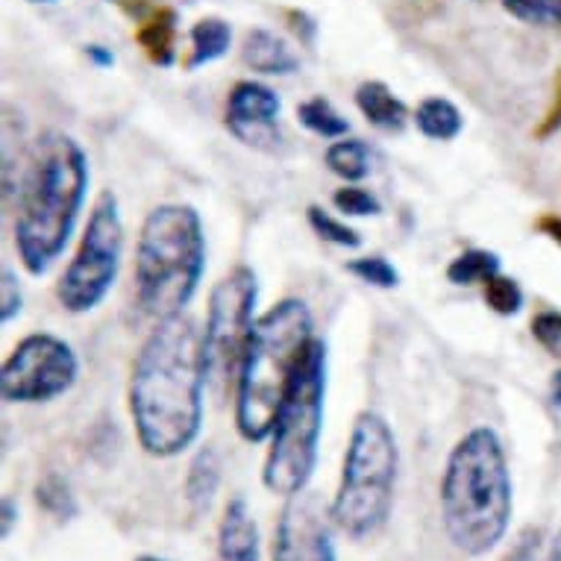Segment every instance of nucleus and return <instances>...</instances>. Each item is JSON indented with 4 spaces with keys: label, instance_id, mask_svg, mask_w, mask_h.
Segmentation results:
<instances>
[{
    "label": "nucleus",
    "instance_id": "f3484780",
    "mask_svg": "<svg viewBox=\"0 0 561 561\" xmlns=\"http://www.w3.org/2000/svg\"><path fill=\"white\" fill-rule=\"evenodd\" d=\"M323 162L330 168L332 174L341 176L344 183H362L365 176H370L374 171V150H370L368 141L362 138H335L327 153H323Z\"/></svg>",
    "mask_w": 561,
    "mask_h": 561
},
{
    "label": "nucleus",
    "instance_id": "f704fd0d",
    "mask_svg": "<svg viewBox=\"0 0 561 561\" xmlns=\"http://www.w3.org/2000/svg\"><path fill=\"white\" fill-rule=\"evenodd\" d=\"M552 561H561V533L556 535V543H552Z\"/></svg>",
    "mask_w": 561,
    "mask_h": 561
},
{
    "label": "nucleus",
    "instance_id": "2f4dec72",
    "mask_svg": "<svg viewBox=\"0 0 561 561\" xmlns=\"http://www.w3.org/2000/svg\"><path fill=\"white\" fill-rule=\"evenodd\" d=\"M85 56H89L98 68H110V65H115V54L106 50L103 45H89L85 47Z\"/></svg>",
    "mask_w": 561,
    "mask_h": 561
},
{
    "label": "nucleus",
    "instance_id": "0eeeda50",
    "mask_svg": "<svg viewBox=\"0 0 561 561\" xmlns=\"http://www.w3.org/2000/svg\"><path fill=\"white\" fill-rule=\"evenodd\" d=\"M397 470H400V450L391 424L379 412L356 414L344 453L339 491L330 506L335 529L356 541L377 535L391 517Z\"/></svg>",
    "mask_w": 561,
    "mask_h": 561
},
{
    "label": "nucleus",
    "instance_id": "7c9ffc66",
    "mask_svg": "<svg viewBox=\"0 0 561 561\" xmlns=\"http://www.w3.org/2000/svg\"><path fill=\"white\" fill-rule=\"evenodd\" d=\"M506 561H538V533H526Z\"/></svg>",
    "mask_w": 561,
    "mask_h": 561
},
{
    "label": "nucleus",
    "instance_id": "72a5a7b5",
    "mask_svg": "<svg viewBox=\"0 0 561 561\" xmlns=\"http://www.w3.org/2000/svg\"><path fill=\"white\" fill-rule=\"evenodd\" d=\"M552 400H556V403H561V370L556 374V379H552Z\"/></svg>",
    "mask_w": 561,
    "mask_h": 561
},
{
    "label": "nucleus",
    "instance_id": "c9c22d12",
    "mask_svg": "<svg viewBox=\"0 0 561 561\" xmlns=\"http://www.w3.org/2000/svg\"><path fill=\"white\" fill-rule=\"evenodd\" d=\"M136 561H168V559H159V556H138Z\"/></svg>",
    "mask_w": 561,
    "mask_h": 561
},
{
    "label": "nucleus",
    "instance_id": "e433bc0d",
    "mask_svg": "<svg viewBox=\"0 0 561 561\" xmlns=\"http://www.w3.org/2000/svg\"><path fill=\"white\" fill-rule=\"evenodd\" d=\"M30 3H56V0H30Z\"/></svg>",
    "mask_w": 561,
    "mask_h": 561
},
{
    "label": "nucleus",
    "instance_id": "2eb2a0df",
    "mask_svg": "<svg viewBox=\"0 0 561 561\" xmlns=\"http://www.w3.org/2000/svg\"><path fill=\"white\" fill-rule=\"evenodd\" d=\"M356 106L368 118L370 127L382 129V133H403L405 121H409L405 103L379 80H365L356 89Z\"/></svg>",
    "mask_w": 561,
    "mask_h": 561
},
{
    "label": "nucleus",
    "instance_id": "473e14b6",
    "mask_svg": "<svg viewBox=\"0 0 561 561\" xmlns=\"http://www.w3.org/2000/svg\"><path fill=\"white\" fill-rule=\"evenodd\" d=\"M12 524H15V503L7 497L3 500V538L12 533Z\"/></svg>",
    "mask_w": 561,
    "mask_h": 561
},
{
    "label": "nucleus",
    "instance_id": "423d86ee",
    "mask_svg": "<svg viewBox=\"0 0 561 561\" xmlns=\"http://www.w3.org/2000/svg\"><path fill=\"white\" fill-rule=\"evenodd\" d=\"M327 409V344L314 339L276 409L262 482L276 497L304 494L321 453Z\"/></svg>",
    "mask_w": 561,
    "mask_h": 561
},
{
    "label": "nucleus",
    "instance_id": "39448f33",
    "mask_svg": "<svg viewBox=\"0 0 561 561\" xmlns=\"http://www.w3.org/2000/svg\"><path fill=\"white\" fill-rule=\"evenodd\" d=\"M206 274V232L188 203L150 209L136 248L138 304L157 321L183 314Z\"/></svg>",
    "mask_w": 561,
    "mask_h": 561
},
{
    "label": "nucleus",
    "instance_id": "bb28decb",
    "mask_svg": "<svg viewBox=\"0 0 561 561\" xmlns=\"http://www.w3.org/2000/svg\"><path fill=\"white\" fill-rule=\"evenodd\" d=\"M485 304L497 314H517L524 309V288L512 276H491L485 283Z\"/></svg>",
    "mask_w": 561,
    "mask_h": 561
},
{
    "label": "nucleus",
    "instance_id": "5701e85b",
    "mask_svg": "<svg viewBox=\"0 0 561 561\" xmlns=\"http://www.w3.org/2000/svg\"><path fill=\"white\" fill-rule=\"evenodd\" d=\"M141 45L157 65H162V68L174 65V15L168 12L141 30Z\"/></svg>",
    "mask_w": 561,
    "mask_h": 561
},
{
    "label": "nucleus",
    "instance_id": "9d476101",
    "mask_svg": "<svg viewBox=\"0 0 561 561\" xmlns=\"http://www.w3.org/2000/svg\"><path fill=\"white\" fill-rule=\"evenodd\" d=\"M80 377L75 347L54 332H33L15 344L3 370L0 394L7 403L36 405L68 394Z\"/></svg>",
    "mask_w": 561,
    "mask_h": 561
},
{
    "label": "nucleus",
    "instance_id": "6e6552de",
    "mask_svg": "<svg viewBox=\"0 0 561 561\" xmlns=\"http://www.w3.org/2000/svg\"><path fill=\"white\" fill-rule=\"evenodd\" d=\"M121 259H124V221H121L118 197L103 192L89 215L80 248L56 286V297L65 312H94L118 279Z\"/></svg>",
    "mask_w": 561,
    "mask_h": 561
},
{
    "label": "nucleus",
    "instance_id": "f03ea898",
    "mask_svg": "<svg viewBox=\"0 0 561 561\" xmlns=\"http://www.w3.org/2000/svg\"><path fill=\"white\" fill-rule=\"evenodd\" d=\"M89 157L68 133L50 129L36 141L21 176L15 213V250L30 276H45L75 236L85 194Z\"/></svg>",
    "mask_w": 561,
    "mask_h": 561
},
{
    "label": "nucleus",
    "instance_id": "f8f14e48",
    "mask_svg": "<svg viewBox=\"0 0 561 561\" xmlns=\"http://www.w3.org/2000/svg\"><path fill=\"white\" fill-rule=\"evenodd\" d=\"M279 94L256 80H241L227 98V129L244 148L276 150L283 141L279 133Z\"/></svg>",
    "mask_w": 561,
    "mask_h": 561
},
{
    "label": "nucleus",
    "instance_id": "aec40b11",
    "mask_svg": "<svg viewBox=\"0 0 561 561\" xmlns=\"http://www.w3.org/2000/svg\"><path fill=\"white\" fill-rule=\"evenodd\" d=\"M500 274V256L494 250H465L459 256L453 259L447 267V279L453 286H485L491 276Z\"/></svg>",
    "mask_w": 561,
    "mask_h": 561
},
{
    "label": "nucleus",
    "instance_id": "dca6fc26",
    "mask_svg": "<svg viewBox=\"0 0 561 561\" xmlns=\"http://www.w3.org/2000/svg\"><path fill=\"white\" fill-rule=\"evenodd\" d=\"M218 485H221V459L213 447H203L188 465V477H185V500L194 515L209 512Z\"/></svg>",
    "mask_w": 561,
    "mask_h": 561
},
{
    "label": "nucleus",
    "instance_id": "a211bd4d",
    "mask_svg": "<svg viewBox=\"0 0 561 561\" xmlns=\"http://www.w3.org/2000/svg\"><path fill=\"white\" fill-rule=\"evenodd\" d=\"M414 124L433 141H453L465 129L459 106L447 98H426L414 112Z\"/></svg>",
    "mask_w": 561,
    "mask_h": 561
},
{
    "label": "nucleus",
    "instance_id": "7ed1b4c3",
    "mask_svg": "<svg viewBox=\"0 0 561 561\" xmlns=\"http://www.w3.org/2000/svg\"><path fill=\"white\" fill-rule=\"evenodd\" d=\"M442 517L447 538L465 556H485L512 524V473L500 435L473 426L447 456L442 479Z\"/></svg>",
    "mask_w": 561,
    "mask_h": 561
},
{
    "label": "nucleus",
    "instance_id": "a878e982",
    "mask_svg": "<svg viewBox=\"0 0 561 561\" xmlns=\"http://www.w3.org/2000/svg\"><path fill=\"white\" fill-rule=\"evenodd\" d=\"M309 224L312 230L321 236L323 241H330L335 248H350L356 250L362 244V236L353 227H347L344 221H339L335 215L323 213L321 206H309Z\"/></svg>",
    "mask_w": 561,
    "mask_h": 561
},
{
    "label": "nucleus",
    "instance_id": "c756f323",
    "mask_svg": "<svg viewBox=\"0 0 561 561\" xmlns=\"http://www.w3.org/2000/svg\"><path fill=\"white\" fill-rule=\"evenodd\" d=\"M21 306H24V297H21L19 276L10 265H3V286H0V321L10 323L21 314Z\"/></svg>",
    "mask_w": 561,
    "mask_h": 561
},
{
    "label": "nucleus",
    "instance_id": "4be33fe9",
    "mask_svg": "<svg viewBox=\"0 0 561 561\" xmlns=\"http://www.w3.org/2000/svg\"><path fill=\"white\" fill-rule=\"evenodd\" d=\"M36 500L38 506L45 508L47 515H54L56 520H71V517H77V500L71 494V485L62 477H56V473H50V477L38 482Z\"/></svg>",
    "mask_w": 561,
    "mask_h": 561
},
{
    "label": "nucleus",
    "instance_id": "6ab92c4d",
    "mask_svg": "<svg viewBox=\"0 0 561 561\" xmlns=\"http://www.w3.org/2000/svg\"><path fill=\"white\" fill-rule=\"evenodd\" d=\"M232 45V30L224 19H201L192 27V59L188 68L218 62Z\"/></svg>",
    "mask_w": 561,
    "mask_h": 561
},
{
    "label": "nucleus",
    "instance_id": "c85d7f7f",
    "mask_svg": "<svg viewBox=\"0 0 561 561\" xmlns=\"http://www.w3.org/2000/svg\"><path fill=\"white\" fill-rule=\"evenodd\" d=\"M533 335L550 356L561 359V312L535 314Z\"/></svg>",
    "mask_w": 561,
    "mask_h": 561
},
{
    "label": "nucleus",
    "instance_id": "4468645a",
    "mask_svg": "<svg viewBox=\"0 0 561 561\" xmlns=\"http://www.w3.org/2000/svg\"><path fill=\"white\" fill-rule=\"evenodd\" d=\"M241 59L256 75L265 77H288L300 68V59H297V54L291 50L286 38L262 27L250 30L248 36H244Z\"/></svg>",
    "mask_w": 561,
    "mask_h": 561
},
{
    "label": "nucleus",
    "instance_id": "9b49d317",
    "mask_svg": "<svg viewBox=\"0 0 561 561\" xmlns=\"http://www.w3.org/2000/svg\"><path fill=\"white\" fill-rule=\"evenodd\" d=\"M332 517L314 497L297 494L286 503L274 529V561H339L332 541Z\"/></svg>",
    "mask_w": 561,
    "mask_h": 561
},
{
    "label": "nucleus",
    "instance_id": "20e7f679",
    "mask_svg": "<svg viewBox=\"0 0 561 561\" xmlns=\"http://www.w3.org/2000/svg\"><path fill=\"white\" fill-rule=\"evenodd\" d=\"M312 341V312L297 297L279 300L259 318L236 379V426L244 442L271 438L276 409Z\"/></svg>",
    "mask_w": 561,
    "mask_h": 561
},
{
    "label": "nucleus",
    "instance_id": "393cba45",
    "mask_svg": "<svg viewBox=\"0 0 561 561\" xmlns=\"http://www.w3.org/2000/svg\"><path fill=\"white\" fill-rule=\"evenodd\" d=\"M347 271L353 276H359L362 283H368V286L374 288H382V291H391V288L400 286V271H397L386 256L353 259L347 265Z\"/></svg>",
    "mask_w": 561,
    "mask_h": 561
},
{
    "label": "nucleus",
    "instance_id": "b1692460",
    "mask_svg": "<svg viewBox=\"0 0 561 561\" xmlns=\"http://www.w3.org/2000/svg\"><path fill=\"white\" fill-rule=\"evenodd\" d=\"M503 7L526 24L561 30V0H503Z\"/></svg>",
    "mask_w": 561,
    "mask_h": 561
},
{
    "label": "nucleus",
    "instance_id": "412c9836",
    "mask_svg": "<svg viewBox=\"0 0 561 561\" xmlns=\"http://www.w3.org/2000/svg\"><path fill=\"white\" fill-rule=\"evenodd\" d=\"M297 118L309 133L321 138H344L350 133V121L332 106L327 98H309L297 106Z\"/></svg>",
    "mask_w": 561,
    "mask_h": 561
},
{
    "label": "nucleus",
    "instance_id": "ddd939ff",
    "mask_svg": "<svg viewBox=\"0 0 561 561\" xmlns=\"http://www.w3.org/2000/svg\"><path fill=\"white\" fill-rule=\"evenodd\" d=\"M259 526L244 497H232L218 526V552L224 561H259Z\"/></svg>",
    "mask_w": 561,
    "mask_h": 561
},
{
    "label": "nucleus",
    "instance_id": "1a4fd4ad",
    "mask_svg": "<svg viewBox=\"0 0 561 561\" xmlns=\"http://www.w3.org/2000/svg\"><path fill=\"white\" fill-rule=\"evenodd\" d=\"M259 283L253 267L239 265L218 279L209 295L206 330H203V362L206 379L215 391H227L239 379V368L248 353L250 335L256 327Z\"/></svg>",
    "mask_w": 561,
    "mask_h": 561
},
{
    "label": "nucleus",
    "instance_id": "f257e3e1",
    "mask_svg": "<svg viewBox=\"0 0 561 561\" xmlns=\"http://www.w3.org/2000/svg\"><path fill=\"white\" fill-rule=\"evenodd\" d=\"M203 335L192 318L174 314L150 330L129 374V414L148 456L174 459L203 430L206 405Z\"/></svg>",
    "mask_w": 561,
    "mask_h": 561
},
{
    "label": "nucleus",
    "instance_id": "cd10ccee",
    "mask_svg": "<svg viewBox=\"0 0 561 561\" xmlns=\"http://www.w3.org/2000/svg\"><path fill=\"white\" fill-rule=\"evenodd\" d=\"M332 203L339 213L350 215V218H368V215L382 213V203H379L377 194L362 188V185H344L332 194Z\"/></svg>",
    "mask_w": 561,
    "mask_h": 561
}]
</instances>
